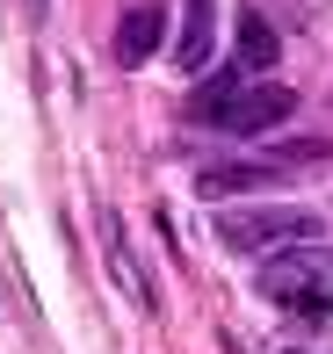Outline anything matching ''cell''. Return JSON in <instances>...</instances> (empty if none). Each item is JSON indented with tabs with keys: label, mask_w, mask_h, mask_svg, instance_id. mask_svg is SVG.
Wrapping results in <instances>:
<instances>
[{
	"label": "cell",
	"mask_w": 333,
	"mask_h": 354,
	"mask_svg": "<svg viewBox=\"0 0 333 354\" xmlns=\"http://www.w3.org/2000/svg\"><path fill=\"white\" fill-rule=\"evenodd\" d=\"M261 297L282 304V311H333V261L312 246L268 253L261 261Z\"/></svg>",
	"instance_id": "3957f363"
},
{
	"label": "cell",
	"mask_w": 333,
	"mask_h": 354,
	"mask_svg": "<svg viewBox=\"0 0 333 354\" xmlns=\"http://www.w3.org/2000/svg\"><path fill=\"white\" fill-rule=\"evenodd\" d=\"M29 8H37V0H29Z\"/></svg>",
	"instance_id": "9c48e42d"
},
{
	"label": "cell",
	"mask_w": 333,
	"mask_h": 354,
	"mask_svg": "<svg viewBox=\"0 0 333 354\" xmlns=\"http://www.w3.org/2000/svg\"><path fill=\"white\" fill-rule=\"evenodd\" d=\"M319 232H326V224H319V210H305V203H240V210L217 217L225 253H253V261L290 253V246H312Z\"/></svg>",
	"instance_id": "7a4b0ae2"
},
{
	"label": "cell",
	"mask_w": 333,
	"mask_h": 354,
	"mask_svg": "<svg viewBox=\"0 0 333 354\" xmlns=\"http://www.w3.org/2000/svg\"><path fill=\"white\" fill-rule=\"evenodd\" d=\"M109 275H116V289L138 304V311H152V297H145V275H138V261H131V246H123V239H109Z\"/></svg>",
	"instance_id": "ba28073f"
},
{
	"label": "cell",
	"mask_w": 333,
	"mask_h": 354,
	"mask_svg": "<svg viewBox=\"0 0 333 354\" xmlns=\"http://www.w3.org/2000/svg\"><path fill=\"white\" fill-rule=\"evenodd\" d=\"M167 44V8L160 0H131L116 22V66H145V58H160Z\"/></svg>",
	"instance_id": "277c9868"
},
{
	"label": "cell",
	"mask_w": 333,
	"mask_h": 354,
	"mask_svg": "<svg viewBox=\"0 0 333 354\" xmlns=\"http://www.w3.org/2000/svg\"><path fill=\"white\" fill-rule=\"evenodd\" d=\"M290 109H297V94L282 87V80H253V87H246L240 66H232V73H217V80L196 87L188 116L210 123V131H232V138H261V131H276Z\"/></svg>",
	"instance_id": "6da1fadb"
},
{
	"label": "cell",
	"mask_w": 333,
	"mask_h": 354,
	"mask_svg": "<svg viewBox=\"0 0 333 354\" xmlns=\"http://www.w3.org/2000/svg\"><path fill=\"white\" fill-rule=\"evenodd\" d=\"M282 66V37H276V29H268V15H240V73L246 80H268V73H276Z\"/></svg>",
	"instance_id": "8992f818"
},
{
	"label": "cell",
	"mask_w": 333,
	"mask_h": 354,
	"mask_svg": "<svg viewBox=\"0 0 333 354\" xmlns=\"http://www.w3.org/2000/svg\"><path fill=\"white\" fill-rule=\"evenodd\" d=\"M276 181V167H246V159H225V167H203L196 174V196L225 203V196H261V188Z\"/></svg>",
	"instance_id": "52a82bcc"
},
{
	"label": "cell",
	"mask_w": 333,
	"mask_h": 354,
	"mask_svg": "<svg viewBox=\"0 0 333 354\" xmlns=\"http://www.w3.org/2000/svg\"><path fill=\"white\" fill-rule=\"evenodd\" d=\"M217 58V0H181V29H174V66L203 73Z\"/></svg>",
	"instance_id": "5b68a950"
}]
</instances>
